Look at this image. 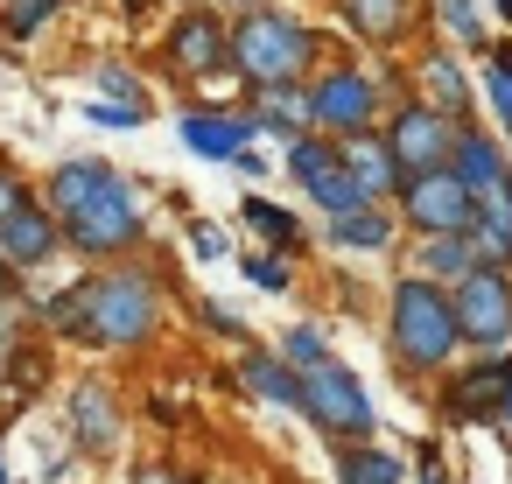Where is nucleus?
<instances>
[{
  "label": "nucleus",
  "mask_w": 512,
  "mask_h": 484,
  "mask_svg": "<svg viewBox=\"0 0 512 484\" xmlns=\"http://www.w3.org/2000/svg\"><path fill=\"white\" fill-rule=\"evenodd\" d=\"M449 176H456L470 197H491V190L505 183V162H498V148H491L484 134H463V141H456V169H449Z\"/></svg>",
  "instance_id": "obj_17"
},
{
  "label": "nucleus",
  "mask_w": 512,
  "mask_h": 484,
  "mask_svg": "<svg viewBox=\"0 0 512 484\" xmlns=\"http://www.w3.org/2000/svg\"><path fill=\"white\" fill-rule=\"evenodd\" d=\"M505 386H512V365H477V372L456 379L449 414L456 421H491V414H505Z\"/></svg>",
  "instance_id": "obj_12"
},
{
  "label": "nucleus",
  "mask_w": 512,
  "mask_h": 484,
  "mask_svg": "<svg viewBox=\"0 0 512 484\" xmlns=\"http://www.w3.org/2000/svg\"><path fill=\"white\" fill-rule=\"evenodd\" d=\"M302 414L337 442H358V435H372V400H365V386L344 372V365H316L309 379H302Z\"/></svg>",
  "instance_id": "obj_4"
},
{
  "label": "nucleus",
  "mask_w": 512,
  "mask_h": 484,
  "mask_svg": "<svg viewBox=\"0 0 512 484\" xmlns=\"http://www.w3.org/2000/svg\"><path fill=\"white\" fill-rule=\"evenodd\" d=\"M190 239H197V253H204V260H218V253H225V232H211V225H197Z\"/></svg>",
  "instance_id": "obj_34"
},
{
  "label": "nucleus",
  "mask_w": 512,
  "mask_h": 484,
  "mask_svg": "<svg viewBox=\"0 0 512 484\" xmlns=\"http://www.w3.org/2000/svg\"><path fill=\"white\" fill-rule=\"evenodd\" d=\"M337 162L351 169V183H358V197H386L393 183H407V176H400V162H393V148H386V141H372V134H351Z\"/></svg>",
  "instance_id": "obj_11"
},
{
  "label": "nucleus",
  "mask_w": 512,
  "mask_h": 484,
  "mask_svg": "<svg viewBox=\"0 0 512 484\" xmlns=\"http://www.w3.org/2000/svg\"><path fill=\"white\" fill-rule=\"evenodd\" d=\"M246 8H253V0H246Z\"/></svg>",
  "instance_id": "obj_41"
},
{
  "label": "nucleus",
  "mask_w": 512,
  "mask_h": 484,
  "mask_svg": "<svg viewBox=\"0 0 512 484\" xmlns=\"http://www.w3.org/2000/svg\"><path fill=\"white\" fill-rule=\"evenodd\" d=\"M134 484H176V477H169V470H141Z\"/></svg>",
  "instance_id": "obj_35"
},
{
  "label": "nucleus",
  "mask_w": 512,
  "mask_h": 484,
  "mask_svg": "<svg viewBox=\"0 0 512 484\" xmlns=\"http://www.w3.org/2000/svg\"><path fill=\"white\" fill-rule=\"evenodd\" d=\"M330 239H337V246H386V239H393V218H386V211H365V204H358V211L330 218Z\"/></svg>",
  "instance_id": "obj_22"
},
{
  "label": "nucleus",
  "mask_w": 512,
  "mask_h": 484,
  "mask_svg": "<svg viewBox=\"0 0 512 484\" xmlns=\"http://www.w3.org/2000/svg\"><path fill=\"white\" fill-rule=\"evenodd\" d=\"M71 421H78V442H85L92 456H99V449H113V435H120L106 386H78V393H71Z\"/></svg>",
  "instance_id": "obj_19"
},
{
  "label": "nucleus",
  "mask_w": 512,
  "mask_h": 484,
  "mask_svg": "<svg viewBox=\"0 0 512 484\" xmlns=\"http://www.w3.org/2000/svg\"><path fill=\"white\" fill-rule=\"evenodd\" d=\"M246 225L260 232V239H281V246H295V211H281V204H246Z\"/></svg>",
  "instance_id": "obj_25"
},
{
  "label": "nucleus",
  "mask_w": 512,
  "mask_h": 484,
  "mask_svg": "<svg viewBox=\"0 0 512 484\" xmlns=\"http://www.w3.org/2000/svg\"><path fill=\"white\" fill-rule=\"evenodd\" d=\"M372 78H358V71H330L323 85H316V99H309V120L316 127H337V134H358L365 120H372Z\"/></svg>",
  "instance_id": "obj_10"
},
{
  "label": "nucleus",
  "mask_w": 512,
  "mask_h": 484,
  "mask_svg": "<svg viewBox=\"0 0 512 484\" xmlns=\"http://www.w3.org/2000/svg\"><path fill=\"white\" fill-rule=\"evenodd\" d=\"M456 344H463L456 302H449L435 281H400V288H393V351H400L407 365L435 372V365H449Z\"/></svg>",
  "instance_id": "obj_2"
},
{
  "label": "nucleus",
  "mask_w": 512,
  "mask_h": 484,
  "mask_svg": "<svg viewBox=\"0 0 512 484\" xmlns=\"http://www.w3.org/2000/svg\"><path fill=\"white\" fill-rule=\"evenodd\" d=\"M113 183H120V176H113L106 162H71V169H57V183H50V211H57V218H78V211L99 204Z\"/></svg>",
  "instance_id": "obj_14"
},
{
  "label": "nucleus",
  "mask_w": 512,
  "mask_h": 484,
  "mask_svg": "<svg viewBox=\"0 0 512 484\" xmlns=\"http://www.w3.org/2000/svg\"><path fill=\"white\" fill-rule=\"evenodd\" d=\"M0 484H15V477H8V463H0Z\"/></svg>",
  "instance_id": "obj_40"
},
{
  "label": "nucleus",
  "mask_w": 512,
  "mask_h": 484,
  "mask_svg": "<svg viewBox=\"0 0 512 484\" xmlns=\"http://www.w3.org/2000/svg\"><path fill=\"white\" fill-rule=\"evenodd\" d=\"M288 169L309 183V197L330 211V218H344V211H358L365 197H358V183H351V169L323 148V141H295V155H288Z\"/></svg>",
  "instance_id": "obj_9"
},
{
  "label": "nucleus",
  "mask_w": 512,
  "mask_h": 484,
  "mask_svg": "<svg viewBox=\"0 0 512 484\" xmlns=\"http://www.w3.org/2000/svg\"><path fill=\"white\" fill-rule=\"evenodd\" d=\"M484 85H491V113H498V120H505V134H512V50L491 64V78H484Z\"/></svg>",
  "instance_id": "obj_27"
},
{
  "label": "nucleus",
  "mask_w": 512,
  "mask_h": 484,
  "mask_svg": "<svg viewBox=\"0 0 512 484\" xmlns=\"http://www.w3.org/2000/svg\"><path fill=\"white\" fill-rule=\"evenodd\" d=\"M57 323L71 330V337H85V344H141L148 330H155V295H148V281L141 274H99V281H85L64 309H57Z\"/></svg>",
  "instance_id": "obj_1"
},
{
  "label": "nucleus",
  "mask_w": 512,
  "mask_h": 484,
  "mask_svg": "<svg viewBox=\"0 0 512 484\" xmlns=\"http://www.w3.org/2000/svg\"><path fill=\"white\" fill-rule=\"evenodd\" d=\"M428 85H435V99H442L449 113H463V106H470V92H463V78H456V64H449V57H428Z\"/></svg>",
  "instance_id": "obj_26"
},
{
  "label": "nucleus",
  "mask_w": 512,
  "mask_h": 484,
  "mask_svg": "<svg viewBox=\"0 0 512 484\" xmlns=\"http://www.w3.org/2000/svg\"><path fill=\"white\" fill-rule=\"evenodd\" d=\"M337 477H344V484H400V456L344 442V449H337Z\"/></svg>",
  "instance_id": "obj_21"
},
{
  "label": "nucleus",
  "mask_w": 512,
  "mask_h": 484,
  "mask_svg": "<svg viewBox=\"0 0 512 484\" xmlns=\"http://www.w3.org/2000/svg\"><path fill=\"white\" fill-rule=\"evenodd\" d=\"M169 57H176L183 71H211V64L225 57V29H218L211 15H190V22L169 36Z\"/></svg>",
  "instance_id": "obj_18"
},
{
  "label": "nucleus",
  "mask_w": 512,
  "mask_h": 484,
  "mask_svg": "<svg viewBox=\"0 0 512 484\" xmlns=\"http://www.w3.org/2000/svg\"><path fill=\"white\" fill-rule=\"evenodd\" d=\"M260 120H267V127H295V120H309V106H302V99H295V92L281 85V92H274V99L260 106Z\"/></svg>",
  "instance_id": "obj_28"
},
{
  "label": "nucleus",
  "mask_w": 512,
  "mask_h": 484,
  "mask_svg": "<svg viewBox=\"0 0 512 484\" xmlns=\"http://www.w3.org/2000/svg\"><path fill=\"white\" fill-rule=\"evenodd\" d=\"M344 15H351L358 36H393L400 15H407V0H344Z\"/></svg>",
  "instance_id": "obj_24"
},
{
  "label": "nucleus",
  "mask_w": 512,
  "mask_h": 484,
  "mask_svg": "<svg viewBox=\"0 0 512 484\" xmlns=\"http://www.w3.org/2000/svg\"><path fill=\"white\" fill-rule=\"evenodd\" d=\"M246 281H253V288H288V267H281L274 253H253V260H246Z\"/></svg>",
  "instance_id": "obj_29"
},
{
  "label": "nucleus",
  "mask_w": 512,
  "mask_h": 484,
  "mask_svg": "<svg viewBox=\"0 0 512 484\" xmlns=\"http://www.w3.org/2000/svg\"><path fill=\"white\" fill-rule=\"evenodd\" d=\"M442 22H449L463 43H477V8H470V0H442Z\"/></svg>",
  "instance_id": "obj_30"
},
{
  "label": "nucleus",
  "mask_w": 512,
  "mask_h": 484,
  "mask_svg": "<svg viewBox=\"0 0 512 484\" xmlns=\"http://www.w3.org/2000/svg\"><path fill=\"white\" fill-rule=\"evenodd\" d=\"M498 15H505V22H512V0H498Z\"/></svg>",
  "instance_id": "obj_39"
},
{
  "label": "nucleus",
  "mask_w": 512,
  "mask_h": 484,
  "mask_svg": "<svg viewBox=\"0 0 512 484\" xmlns=\"http://www.w3.org/2000/svg\"><path fill=\"white\" fill-rule=\"evenodd\" d=\"M498 421H505V428H512V386H505V414H498Z\"/></svg>",
  "instance_id": "obj_37"
},
{
  "label": "nucleus",
  "mask_w": 512,
  "mask_h": 484,
  "mask_svg": "<svg viewBox=\"0 0 512 484\" xmlns=\"http://www.w3.org/2000/svg\"><path fill=\"white\" fill-rule=\"evenodd\" d=\"M64 225H71V239H78L85 253H113V246H134V239H141V211H134L127 183H113L99 204H85V211L64 218Z\"/></svg>",
  "instance_id": "obj_8"
},
{
  "label": "nucleus",
  "mask_w": 512,
  "mask_h": 484,
  "mask_svg": "<svg viewBox=\"0 0 512 484\" xmlns=\"http://www.w3.org/2000/svg\"><path fill=\"white\" fill-rule=\"evenodd\" d=\"M50 8H57V0H29V8H22V15H15V36H29V29H36V22H43V15H50Z\"/></svg>",
  "instance_id": "obj_33"
},
{
  "label": "nucleus",
  "mask_w": 512,
  "mask_h": 484,
  "mask_svg": "<svg viewBox=\"0 0 512 484\" xmlns=\"http://www.w3.org/2000/svg\"><path fill=\"white\" fill-rule=\"evenodd\" d=\"M449 141H456L449 113H435V106H400V113H393V141H386V148H393L400 176H421V169H442Z\"/></svg>",
  "instance_id": "obj_7"
},
{
  "label": "nucleus",
  "mask_w": 512,
  "mask_h": 484,
  "mask_svg": "<svg viewBox=\"0 0 512 484\" xmlns=\"http://www.w3.org/2000/svg\"><path fill=\"white\" fill-rule=\"evenodd\" d=\"M50 246H57V211H36V204H22L8 225H0V253H8V267H36Z\"/></svg>",
  "instance_id": "obj_13"
},
{
  "label": "nucleus",
  "mask_w": 512,
  "mask_h": 484,
  "mask_svg": "<svg viewBox=\"0 0 512 484\" xmlns=\"http://www.w3.org/2000/svg\"><path fill=\"white\" fill-rule=\"evenodd\" d=\"M29 204V190H22V176H0V225H8L15 211Z\"/></svg>",
  "instance_id": "obj_32"
},
{
  "label": "nucleus",
  "mask_w": 512,
  "mask_h": 484,
  "mask_svg": "<svg viewBox=\"0 0 512 484\" xmlns=\"http://www.w3.org/2000/svg\"><path fill=\"white\" fill-rule=\"evenodd\" d=\"M470 232H477V267H498V260H512V176L491 190V204L470 218Z\"/></svg>",
  "instance_id": "obj_15"
},
{
  "label": "nucleus",
  "mask_w": 512,
  "mask_h": 484,
  "mask_svg": "<svg viewBox=\"0 0 512 484\" xmlns=\"http://www.w3.org/2000/svg\"><path fill=\"white\" fill-rule=\"evenodd\" d=\"M309 29L288 22V15H253L239 36H232V64L253 78V85H288L302 64H309Z\"/></svg>",
  "instance_id": "obj_3"
},
{
  "label": "nucleus",
  "mask_w": 512,
  "mask_h": 484,
  "mask_svg": "<svg viewBox=\"0 0 512 484\" xmlns=\"http://www.w3.org/2000/svg\"><path fill=\"white\" fill-rule=\"evenodd\" d=\"M288 358H302L309 372H316V365H330V358H323V337H316V330H295V337H288Z\"/></svg>",
  "instance_id": "obj_31"
},
{
  "label": "nucleus",
  "mask_w": 512,
  "mask_h": 484,
  "mask_svg": "<svg viewBox=\"0 0 512 484\" xmlns=\"http://www.w3.org/2000/svg\"><path fill=\"white\" fill-rule=\"evenodd\" d=\"M477 267V253L463 246V232H449V239H428L421 246V274H435V281H463Z\"/></svg>",
  "instance_id": "obj_23"
},
{
  "label": "nucleus",
  "mask_w": 512,
  "mask_h": 484,
  "mask_svg": "<svg viewBox=\"0 0 512 484\" xmlns=\"http://www.w3.org/2000/svg\"><path fill=\"white\" fill-rule=\"evenodd\" d=\"M0 344H8V309H0Z\"/></svg>",
  "instance_id": "obj_38"
},
{
  "label": "nucleus",
  "mask_w": 512,
  "mask_h": 484,
  "mask_svg": "<svg viewBox=\"0 0 512 484\" xmlns=\"http://www.w3.org/2000/svg\"><path fill=\"white\" fill-rule=\"evenodd\" d=\"M407 218H414L428 239H449V232H470L477 197H470L449 169H421V176H407Z\"/></svg>",
  "instance_id": "obj_6"
},
{
  "label": "nucleus",
  "mask_w": 512,
  "mask_h": 484,
  "mask_svg": "<svg viewBox=\"0 0 512 484\" xmlns=\"http://www.w3.org/2000/svg\"><path fill=\"white\" fill-rule=\"evenodd\" d=\"M449 302H456V330L470 344H505L512 337V288H505L498 267H470Z\"/></svg>",
  "instance_id": "obj_5"
},
{
  "label": "nucleus",
  "mask_w": 512,
  "mask_h": 484,
  "mask_svg": "<svg viewBox=\"0 0 512 484\" xmlns=\"http://www.w3.org/2000/svg\"><path fill=\"white\" fill-rule=\"evenodd\" d=\"M246 379H253V393L260 400H281V407H302V379L274 358V351H246V365H239Z\"/></svg>",
  "instance_id": "obj_20"
},
{
  "label": "nucleus",
  "mask_w": 512,
  "mask_h": 484,
  "mask_svg": "<svg viewBox=\"0 0 512 484\" xmlns=\"http://www.w3.org/2000/svg\"><path fill=\"white\" fill-rule=\"evenodd\" d=\"M8 281H15V267H8V253H0V295H8Z\"/></svg>",
  "instance_id": "obj_36"
},
{
  "label": "nucleus",
  "mask_w": 512,
  "mask_h": 484,
  "mask_svg": "<svg viewBox=\"0 0 512 484\" xmlns=\"http://www.w3.org/2000/svg\"><path fill=\"white\" fill-rule=\"evenodd\" d=\"M246 134H253V120H218V113H190L183 120V141L197 155H211V162H232L246 148Z\"/></svg>",
  "instance_id": "obj_16"
}]
</instances>
